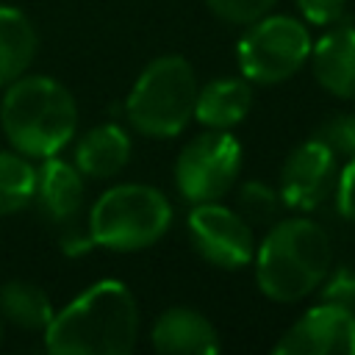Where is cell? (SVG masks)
Returning <instances> with one entry per match:
<instances>
[{
    "label": "cell",
    "mask_w": 355,
    "mask_h": 355,
    "mask_svg": "<svg viewBox=\"0 0 355 355\" xmlns=\"http://www.w3.org/2000/svg\"><path fill=\"white\" fill-rule=\"evenodd\" d=\"M311 36L305 25L286 14H263L250 22L239 39V67L250 83L288 80L311 55Z\"/></svg>",
    "instance_id": "6"
},
{
    "label": "cell",
    "mask_w": 355,
    "mask_h": 355,
    "mask_svg": "<svg viewBox=\"0 0 355 355\" xmlns=\"http://www.w3.org/2000/svg\"><path fill=\"white\" fill-rule=\"evenodd\" d=\"M347 0H297L300 14L311 25H333L341 19Z\"/></svg>",
    "instance_id": "24"
},
{
    "label": "cell",
    "mask_w": 355,
    "mask_h": 355,
    "mask_svg": "<svg viewBox=\"0 0 355 355\" xmlns=\"http://www.w3.org/2000/svg\"><path fill=\"white\" fill-rule=\"evenodd\" d=\"M205 3L219 19L233 25H250L263 14H269V8L275 6V0H205Z\"/></svg>",
    "instance_id": "22"
},
{
    "label": "cell",
    "mask_w": 355,
    "mask_h": 355,
    "mask_svg": "<svg viewBox=\"0 0 355 355\" xmlns=\"http://www.w3.org/2000/svg\"><path fill=\"white\" fill-rule=\"evenodd\" d=\"M330 272V239L311 219L277 222L255 252L258 288L275 302H297Z\"/></svg>",
    "instance_id": "3"
},
{
    "label": "cell",
    "mask_w": 355,
    "mask_h": 355,
    "mask_svg": "<svg viewBox=\"0 0 355 355\" xmlns=\"http://www.w3.org/2000/svg\"><path fill=\"white\" fill-rule=\"evenodd\" d=\"M36 166L28 155L0 150V216L17 214L33 202Z\"/></svg>",
    "instance_id": "18"
},
{
    "label": "cell",
    "mask_w": 355,
    "mask_h": 355,
    "mask_svg": "<svg viewBox=\"0 0 355 355\" xmlns=\"http://www.w3.org/2000/svg\"><path fill=\"white\" fill-rule=\"evenodd\" d=\"M241 169V144L233 133L208 128L186 141L175 161L178 191L189 202L222 200Z\"/></svg>",
    "instance_id": "7"
},
{
    "label": "cell",
    "mask_w": 355,
    "mask_h": 355,
    "mask_svg": "<svg viewBox=\"0 0 355 355\" xmlns=\"http://www.w3.org/2000/svg\"><path fill=\"white\" fill-rule=\"evenodd\" d=\"M33 202L42 211V216L53 225L72 227L75 216L83 205V175L75 164L61 161L55 155L42 158V166H36V186H33Z\"/></svg>",
    "instance_id": "11"
},
{
    "label": "cell",
    "mask_w": 355,
    "mask_h": 355,
    "mask_svg": "<svg viewBox=\"0 0 355 355\" xmlns=\"http://www.w3.org/2000/svg\"><path fill=\"white\" fill-rule=\"evenodd\" d=\"M322 291H319V302H327V305H338V308H347L355 313V269L349 266H338L333 275L327 272L324 280L319 283Z\"/></svg>",
    "instance_id": "21"
},
{
    "label": "cell",
    "mask_w": 355,
    "mask_h": 355,
    "mask_svg": "<svg viewBox=\"0 0 355 355\" xmlns=\"http://www.w3.org/2000/svg\"><path fill=\"white\" fill-rule=\"evenodd\" d=\"M130 158V139L125 128L105 122L89 128L75 144V166L86 178H114Z\"/></svg>",
    "instance_id": "14"
},
{
    "label": "cell",
    "mask_w": 355,
    "mask_h": 355,
    "mask_svg": "<svg viewBox=\"0 0 355 355\" xmlns=\"http://www.w3.org/2000/svg\"><path fill=\"white\" fill-rule=\"evenodd\" d=\"M197 89L194 69L183 55H161L136 78L125 100V116L150 139H172L194 116Z\"/></svg>",
    "instance_id": "5"
},
{
    "label": "cell",
    "mask_w": 355,
    "mask_h": 355,
    "mask_svg": "<svg viewBox=\"0 0 355 355\" xmlns=\"http://www.w3.org/2000/svg\"><path fill=\"white\" fill-rule=\"evenodd\" d=\"M319 144H324L336 161H347L355 155V114H336L327 122H322L316 128V133L311 136Z\"/></svg>",
    "instance_id": "20"
},
{
    "label": "cell",
    "mask_w": 355,
    "mask_h": 355,
    "mask_svg": "<svg viewBox=\"0 0 355 355\" xmlns=\"http://www.w3.org/2000/svg\"><path fill=\"white\" fill-rule=\"evenodd\" d=\"M336 155L324 144L308 139L305 144L291 150L280 169V200L288 208L313 211L336 186Z\"/></svg>",
    "instance_id": "10"
},
{
    "label": "cell",
    "mask_w": 355,
    "mask_h": 355,
    "mask_svg": "<svg viewBox=\"0 0 355 355\" xmlns=\"http://www.w3.org/2000/svg\"><path fill=\"white\" fill-rule=\"evenodd\" d=\"M313 78L330 94L341 100H355V28L338 25L311 44Z\"/></svg>",
    "instance_id": "13"
},
{
    "label": "cell",
    "mask_w": 355,
    "mask_h": 355,
    "mask_svg": "<svg viewBox=\"0 0 355 355\" xmlns=\"http://www.w3.org/2000/svg\"><path fill=\"white\" fill-rule=\"evenodd\" d=\"M150 341L164 355H214L222 347L211 319L183 305L169 308L155 319Z\"/></svg>",
    "instance_id": "12"
},
{
    "label": "cell",
    "mask_w": 355,
    "mask_h": 355,
    "mask_svg": "<svg viewBox=\"0 0 355 355\" xmlns=\"http://www.w3.org/2000/svg\"><path fill=\"white\" fill-rule=\"evenodd\" d=\"M36 55V31L31 19L11 6H0V89L25 75Z\"/></svg>",
    "instance_id": "16"
},
{
    "label": "cell",
    "mask_w": 355,
    "mask_h": 355,
    "mask_svg": "<svg viewBox=\"0 0 355 355\" xmlns=\"http://www.w3.org/2000/svg\"><path fill=\"white\" fill-rule=\"evenodd\" d=\"M239 208H241V216L247 222H255V225H269L280 208V194L272 191L266 183L261 180H250L239 189Z\"/></svg>",
    "instance_id": "19"
},
{
    "label": "cell",
    "mask_w": 355,
    "mask_h": 355,
    "mask_svg": "<svg viewBox=\"0 0 355 355\" xmlns=\"http://www.w3.org/2000/svg\"><path fill=\"white\" fill-rule=\"evenodd\" d=\"M172 225L169 200L144 183H119L97 197L89 211V236L97 247L136 252L153 247Z\"/></svg>",
    "instance_id": "4"
},
{
    "label": "cell",
    "mask_w": 355,
    "mask_h": 355,
    "mask_svg": "<svg viewBox=\"0 0 355 355\" xmlns=\"http://www.w3.org/2000/svg\"><path fill=\"white\" fill-rule=\"evenodd\" d=\"M277 355H355V313L319 302L275 344Z\"/></svg>",
    "instance_id": "9"
},
{
    "label": "cell",
    "mask_w": 355,
    "mask_h": 355,
    "mask_svg": "<svg viewBox=\"0 0 355 355\" xmlns=\"http://www.w3.org/2000/svg\"><path fill=\"white\" fill-rule=\"evenodd\" d=\"M252 105V86L247 78H219L197 89L194 119L205 128L230 130L239 125Z\"/></svg>",
    "instance_id": "15"
},
{
    "label": "cell",
    "mask_w": 355,
    "mask_h": 355,
    "mask_svg": "<svg viewBox=\"0 0 355 355\" xmlns=\"http://www.w3.org/2000/svg\"><path fill=\"white\" fill-rule=\"evenodd\" d=\"M0 336H3V327H0Z\"/></svg>",
    "instance_id": "25"
},
{
    "label": "cell",
    "mask_w": 355,
    "mask_h": 355,
    "mask_svg": "<svg viewBox=\"0 0 355 355\" xmlns=\"http://www.w3.org/2000/svg\"><path fill=\"white\" fill-rule=\"evenodd\" d=\"M0 128L11 150L28 158L58 155L75 136L78 105L72 92L47 75H19L6 86Z\"/></svg>",
    "instance_id": "2"
},
{
    "label": "cell",
    "mask_w": 355,
    "mask_h": 355,
    "mask_svg": "<svg viewBox=\"0 0 355 355\" xmlns=\"http://www.w3.org/2000/svg\"><path fill=\"white\" fill-rule=\"evenodd\" d=\"M0 311L17 327L42 330V333L55 316L50 297L36 283H28V280H11L0 288Z\"/></svg>",
    "instance_id": "17"
},
{
    "label": "cell",
    "mask_w": 355,
    "mask_h": 355,
    "mask_svg": "<svg viewBox=\"0 0 355 355\" xmlns=\"http://www.w3.org/2000/svg\"><path fill=\"white\" fill-rule=\"evenodd\" d=\"M189 236L197 252L219 269H241L255 255L250 222L216 200L194 202L189 214Z\"/></svg>",
    "instance_id": "8"
},
{
    "label": "cell",
    "mask_w": 355,
    "mask_h": 355,
    "mask_svg": "<svg viewBox=\"0 0 355 355\" xmlns=\"http://www.w3.org/2000/svg\"><path fill=\"white\" fill-rule=\"evenodd\" d=\"M333 194H336V211H338L344 219L355 222V155L347 158L344 166L338 169Z\"/></svg>",
    "instance_id": "23"
},
{
    "label": "cell",
    "mask_w": 355,
    "mask_h": 355,
    "mask_svg": "<svg viewBox=\"0 0 355 355\" xmlns=\"http://www.w3.org/2000/svg\"><path fill=\"white\" fill-rule=\"evenodd\" d=\"M139 338V308L122 280H97L44 327L53 355H128Z\"/></svg>",
    "instance_id": "1"
}]
</instances>
